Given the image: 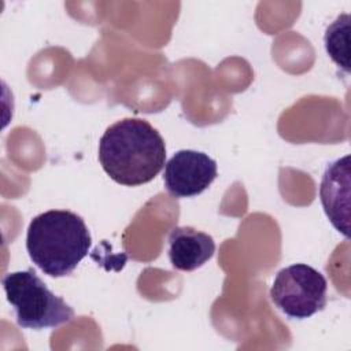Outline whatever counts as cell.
I'll list each match as a JSON object with an SVG mask.
<instances>
[{
    "instance_id": "cell-3",
    "label": "cell",
    "mask_w": 351,
    "mask_h": 351,
    "mask_svg": "<svg viewBox=\"0 0 351 351\" xmlns=\"http://www.w3.org/2000/svg\"><path fill=\"white\" fill-rule=\"evenodd\" d=\"M1 284L21 328L34 330L56 328L74 318V310L49 291L33 269L8 273Z\"/></svg>"
},
{
    "instance_id": "cell-7",
    "label": "cell",
    "mask_w": 351,
    "mask_h": 351,
    "mask_svg": "<svg viewBox=\"0 0 351 351\" xmlns=\"http://www.w3.org/2000/svg\"><path fill=\"white\" fill-rule=\"evenodd\" d=\"M214 252V239L192 226H176L169 234V259L177 270H196L210 261Z\"/></svg>"
},
{
    "instance_id": "cell-8",
    "label": "cell",
    "mask_w": 351,
    "mask_h": 351,
    "mask_svg": "<svg viewBox=\"0 0 351 351\" xmlns=\"http://www.w3.org/2000/svg\"><path fill=\"white\" fill-rule=\"evenodd\" d=\"M348 33H350V15L343 14L330 23L325 32L324 43L330 59L344 71H350L348 62Z\"/></svg>"
},
{
    "instance_id": "cell-5",
    "label": "cell",
    "mask_w": 351,
    "mask_h": 351,
    "mask_svg": "<svg viewBox=\"0 0 351 351\" xmlns=\"http://www.w3.org/2000/svg\"><path fill=\"white\" fill-rule=\"evenodd\" d=\"M217 163L207 154L181 149L165 165L163 182L171 196L192 197L206 191L217 178Z\"/></svg>"
},
{
    "instance_id": "cell-1",
    "label": "cell",
    "mask_w": 351,
    "mask_h": 351,
    "mask_svg": "<svg viewBox=\"0 0 351 351\" xmlns=\"http://www.w3.org/2000/svg\"><path fill=\"white\" fill-rule=\"evenodd\" d=\"M166 145L145 119L123 118L106 129L99 141V162L107 176L126 186L152 181L165 167Z\"/></svg>"
},
{
    "instance_id": "cell-2",
    "label": "cell",
    "mask_w": 351,
    "mask_h": 351,
    "mask_svg": "<svg viewBox=\"0 0 351 351\" xmlns=\"http://www.w3.org/2000/svg\"><path fill=\"white\" fill-rule=\"evenodd\" d=\"M90 245L92 237L85 221L69 210L41 213L27 228V254L32 262L51 277L71 274L88 255Z\"/></svg>"
},
{
    "instance_id": "cell-4",
    "label": "cell",
    "mask_w": 351,
    "mask_h": 351,
    "mask_svg": "<svg viewBox=\"0 0 351 351\" xmlns=\"http://www.w3.org/2000/svg\"><path fill=\"white\" fill-rule=\"evenodd\" d=\"M326 291L328 282L322 273L306 263H295L276 274L270 298L287 317L304 319L324 310Z\"/></svg>"
},
{
    "instance_id": "cell-6",
    "label": "cell",
    "mask_w": 351,
    "mask_h": 351,
    "mask_svg": "<svg viewBox=\"0 0 351 351\" xmlns=\"http://www.w3.org/2000/svg\"><path fill=\"white\" fill-rule=\"evenodd\" d=\"M350 155L330 162L319 185V199L330 223L350 237Z\"/></svg>"
}]
</instances>
